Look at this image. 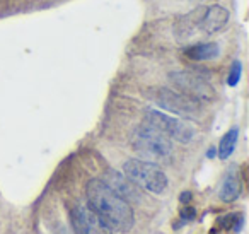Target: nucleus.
I'll use <instances>...</instances> for the list:
<instances>
[{"mask_svg":"<svg viewBox=\"0 0 249 234\" xmlns=\"http://www.w3.org/2000/svg\"><path fill=\"white\" fill-rule=\"evenodd\" d=\"M87 207L96 217L116 233H126L133 226V212L130 203L114 193L101 178H94L86 186Z\"/></svg>","mask_w":249,"mask_h":234,"instance_id":"1","label":"nucleus"},{"mask_svg":"<svg viewBox=\"0 0 249 234\" xmlns=\"http://www.w3.org/2000/svg\"><path fill=\"white\" fill-rule=\"evenodd\" d=\"M132 147L143 161L150 162H166L173 156L171 138L145 121L133 132Z\"/></svg>","mask_w":249,"mask_h":234,"instance_id":"2","label":"nucleus"},{"mask_svg":"<svg viewBox=\"0 0 249 234\" xmlns=\"http://www.w3.org/2000/svg\"><path fill=\"white\" fill-rule=\"evenodd\" d=\"M123 175L132 179L139 188H143L156 195L162 193L169 185L162 169L156 162L143 161V159H128L123 164Z\"/></svg>","mask_w":249,"mask_h":234,"instance_id":"3","label":"nucleus"},{"mask_svg":"<svg viewBox=\"0 0 249 234\" xmlns=\"http://www.w3.org/2000/svg\"><path fill=\"white\" fill-rule=\"evenodd\" d=\"M143 121L152 125L157 130H160L164 135H167L171 140H178V142H181V144H188V142L195 137V128L191 127L188 121L181 120V118L167 117V115L160 113V111H157V110H147L145 120Z\"/></svg>","mask_w":249,"mask_h":234,"instance_id":"4","label":"nucleus"},{"mask_svg":"<svg viewBox=\"0 0 249 234\" xmlns=\"http://www.w3.org/2000/svg\"><path fill=\"white\" fill-rule=\"evenodd\" d=\"M169 80L179 93L186 94V96L193 98L196 101L210 99L213 96V89L212 86L203 79V77L196 76L191 72H173L169 74Z\"/></svg>","mask_w":249,"mask_h":234,"instance_id":"5","label":"nucleus"},{"mask_svg":"<svg viewBox=\"0 0 249 234\" xmlns=\"http://www.w3.org/2000/svg\"><path fill=\"white\" fill-rule=\"evenodd\" d=\"M156 103L160 108L176 113L179 117H195L200 111V101L186 96L183 93H176L171 89H159L156 94Z\"/></svg>","mask_w":249,"mask_h":234,"instance_id":"6","label":"nucleus"},{"mask_svg":"<svg viewBox=\"0 0 249 234\" xmlns=\"http://www.w3.org/2000/svg\"><path fill=\"white\" fill-rule=\"evenodd\" d=\"M70 220L75 234H111V231L86 205H77L70 212Z\"/></svg>","mask_w":249,"mask_h":234,"instance_id":"7","label":"nucleus"},{"mask_svg":"<svg viewBox=\"0 0 249 234\" xmlns=\"http://www.w3.org/2000/svg\"><path fill=\"white\" fill-rule=\"evenodd\" d=\"M114 193L124 198L126 202L128 200H139L140 195H139V186L132 181L130 178L123 175V173H118V171H107L104 175V178H101Z\"/></svg>","mask_w":249,"mask_h":234,"instance_id":"8","label":"nucleus"},{"mask_svg":"<svg viewBox=\"0 0 249 234\" xmlns=\"http://www.w3.org/2000/svg\"><path fill=\"white\" fill-rule=\"evenodd\" d=\"M229 21V12L220 5H210L203 7V14L200 19V31L201 35H213L220 31Z\"/></svg>","mask_w":249,"mask_h":234,"instance_id":"9","label":"nucleus"},{"mask_svg":"<svg viewBox=\"0 0 249 234\" xmlns=\"http://www.w3.org/2000/svg\"><path fill=\"white\" fill-rule=\"evenodd\" d=\"M241 178H239V173L235 168H231L227 171V175L224 176V181H222V186H220V198L224 202H234L239 195H241Z\"/></svg>","mask_w":249,"mask_h":234,"instance_id":"10","label":"nucleus"},{"mask_svg":"<svg viewBox=\"0 0 249 234\" xmlns=\"http://www.w3.org/2000/svg\"><path fill=\"white\" fill-rule=\"evenodd\" d=\"M186 57H190L191 60H198V62H205V60H213L218 57L220 48L217 43L208 41V43H193L184 50Z\"/></svg>","mask_w":249,"mask_h":234,"instance_id":"11","label":"nucleus"},{"mask_svg":"<svg viewBox=\"0 0 249 234\" xmlns=\"http://www.w3.org/2000/svg\"><path fill=\"white\" fill-rule=\"evenodd\" d=\"M237 137H239V128L232 127L231 130L222 137L220 145H218V157L220 159L231 157V154L235 149V144H237Z\"/></svg>","mask_w":249,"mask_h":234,"instance_id":"12","label":"nucleus"},{"mask_svg":"<svg viewBox=\"0 0 249 234\" xmlns=\"http://www.w3.org/2000/svg\"><path fill=\"white\" fill-rule=\"evenodd\" d=\"M242 222H244V219H242V215H239V214H227V215L218 219V224H220V227H224V229L239 231Z\"/></svg>","mask_w":249,"mask_h":234,"instance_id":"13","label":"nucleus"},{"mask_svg":"<svg viewBox=\"0 0 249 234\" xmlns=\"http://www.w3.org/2000/svg\"><path fill=\"white\" fill-rule=\"evenodd\" d=\"M241 76H242V65L241 62H234L231 67V72H229V79H227V84L231 87L237 86L239 80H241Z\"/></svg>","mask_w":249,"mask_h":234,"instance_id":"14","label":"nucleus"},{"mask_svg":"<svg viewBox=\"0 0 249 234\" xmlns=\"http://www.w3.org/2000/svg\"><path fill=\"white\" fill-rule=\"evenodd\" d=\"M195 217H196V210H195L193 207H184V209L181 210V219L183 220H193Z\"/></svg>","mask_w":249,"mask_h":234,"instance_id":"15","label":"nucleus"},{"mask_svg":"<svg viewBox=\"0 0 249 234\" xmlns=\"http://www.w3.org/2000/svg\"><path fill=\"white\" fill-rule=\"evenodd\" d=\"M179 200H181V202H183V203H190V200H191V193H190V192H183V193H181V195H179Z\"/></svg>","mask_w":249,"mask_h":234,"instance_id":"16","label":"nucleus"},{"mask_svg":"<svg viewBox=\"0 0 249 234\" xmlns=\"http://www.w3.org/2000/svg\"><path fill=\"white\" fill-rule=\"evenodd\" d=\"M215 154H217V151H215V147H212L210 151L207 152V156H208V157H215Z\"/></svg>","mask_w":249,"mask_h":234,"instance_id":"17","label":"nucleus"},{"mask_svg":"<svg viewBox=\"0 0 249 234\" xmlns=\"http://www.w3.org/2000/svg\"><path fill=\"white\" fill-rule=\"evenodd\" d=\"M210 234H215V231H212V233H210Z\"/></svg>","mask_w":249,"mask_h":234,"instance_id":"18","label":"nucleus"}]
</instances>
